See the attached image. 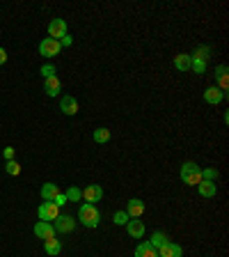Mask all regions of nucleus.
I'll use <instances>...</instances> for the list:
<instances>
[{"mask_svg": "<svg viewBox=\"0 0 229 257\" xmlns=\"http://www.w3.org/2000/svg\"><path fill=\"white\" fill-rule=\"evenodd\" d=\"M76 223H78V220H76L74 216L60 214L58 218L53 220V227H55V232H60V234H69V232L76 230Z\"/></svg>", "mask_w": 229, "mask_h": 257, "instance_id": "3", "label": "nucleus"}, {"mask_svg": "<svg viewBox=\"0 0 229 257\" xmlns=\"http://www.w3.org/2000/svg\"><path fill=\"white\" fill-rule=\"evenodd\" d=\"M3 156H5L7 161H14V147H5V152H3Z\"/></svg>", "mask_w": 229, "mask_h": 257, "instance_id": "32", "label": "nucleus"}, {"mask_svg": "<svg viewBox=\"0 0 229 257\" xmlns=\"http://www.w3.org/2000/svg\"><path fill=\"white\" fill-rule=\"evenodd\" d=\"M167 241H170V239H167L163 232H154V234H151V239H149V243L156 248V250H158V248L163 246V243H167Z\"/></svg>", "mask_w": 229, "mask_h": 257, "instance_id": "23", "label": "nucleus"}, {"mask_svg": "<svg viewBox=\"0 0 229 257\" xmlns=\"http://www.w3.org/2000/svg\"><path fill=\"white\" fill-rule=\"evenodd\" d=\"M197 193L202 195V198H215L218 186H215V182H199L197 184Z\"/></svg>", "mask_w": 229, "mask_h": 257, "instance_id": "17", "label": "nucleus"}, {"mask_svg": "<svg viewBox=\"0 0 229 257\" xmlns=\"http://www.w3.org/2000/svg\"><path fill=\"white\" fill-rule=\"evenodd\" d=\"M5 170H7V175H12V177L21 175V166H19L16 161H7V163H5Z\"/></svg>", "mask_w": 229, "mask_h": 257, "instance_id": "27", "label": "nucleus"}, {"mask_svg": "<svg viewBox=\"0 0 229 257\" xmlns=\"http://www.w3.org/2000/svg\"><path fill=\"white\" fill-rule=\"evenodd\" d=\"M64 35H67V21L64 19H51V23H48V37L60 42Z\"/></svg>", "mask_w": 229, "mask_h": 257, "instance_id": "6", "label": "nucleus"}, {"mask_svg": "<svg viewBox=\"0 0 229 257\" xmlns=\"http://www.w3.org/2000/svg\"><path fill=\"white\" fill-rule=\"evenodd\" d=\"M181 182L186 184V186H197L199 182H202V168L195 163V161H186L181 166Z\"/></svg>", "mask_w": 229, "mask_h": 257, "instance_id": "2", "label": "nucleus"}, {"mask_svg": "<svg viewBox=\"0 0 229 257\" xmlns=\"http://www.w3.org/2000/svg\"><path fill=\"white\" fill-rule=\"evenodd\" d=\"M181 255H183V248L179 243H172V241H167V243H163L158 248V257H181Z\"/></svg>", "mask_w": 229, "mask_h": 257, "instance_id": "11", "label": "nucleus"}, {"mask_svg": "<svg viewBox=\"0 0 229 257\" xmlns=\"http://www.w3.org/2000/svg\"><path fill=\"white\" fill-rule=\"evenodd\" d=\"M126 214H128V218H142V214H144V202L140 198H131L126 202Z\"/></svg>", "mask_w": 229, "mask_h": 257, "instance_id": "10", "label": "nucleus"}, {"mask_svg": "<svg viewBox=\"0 0 229 257\" xmlns=\"http://www.w3.org/2000/svg\"><path fill=\"white\" fill-rule=\"evenodd\" d=\"M55 74H58V71H55L53 64H44V67H42V76H44V78H51V76H55Z\"/></svg>", "mask_w": 229, "mask_h": 257, "instance_id": "30", "label": "nucleus"}, {"mask_svg": "<svg viewBox=\"0 0 229 257\" xmlns=\"http://www.w3.org/2000/svg\"><path fill=\"white\" fill-rule=\"evenodd\" d=\"M110 138H112L110 128H106V126H101V128H94V140H96V143H99V145H106Z\"/></svg>", "mask_w": 229, "mask_h": 257, "instance_id": "21", "label": "nucleus"}, {"mask_svg": "<svg viewBox=\"0 0 229 257\" xmlns=\"http://www.w3.org/2000/svg\"><path fill=\"white\" fill-rule=\"evenodd\" d=\"M126 232L133 236V239H142L144 236V223L142 220H138V218H131L126 223Z\"/></svg>", "mask_w": 229, "mask_h": 257, "instance_id": "14", "label": "nucleus"}, {"mask_svg": "<svg viewBox=\"0 0 229 257\" xmlns=\"http://www.w3.org/2000/svg\"><path fill=\"white\" fill-rule=\"evenodd\" d=\"M133 257H158V250L151 246L149 241H140L135 252H133Z\"/></svg>", "mask_w": 229, "mask_h": 257, "instance_id": "15", "label": "nucleus"}, {"mask_svg": "<svg viewBox=\"0 0 229 257\" xmlns=\"http://www.w3.org/2000/svg\"><path fill=\"white\" fill-rule=\"evenodd\" d=\"M35 234L39 236V239H51V236H55V227L53 223H46V220H39L37 225H35Z\"/></svg>", "mask_w": 229, "mask_h": 257, "instance_id": "12", "label": "nucleus"}, {"mask_svg": "<svg viewBox=\"0 0 229 257\" xmlns=\"http://www.w3.org/2000/svg\"><path fill=\"white\" fill-rule=\"evenodd\" d=\"M174 67L179 71H190V53H179L174 58Z\"/></svg>", "mask_w": 229, "mask_h": 257, "instance_id": "20", "label": "nucleus"}, {"mask_svg": "<svg viewBox=\"0 0 229 257\" xmlns=\"http://www.w3.org/2000/svg\"><path fill=\"white\" fill-rule=\"evenodd\" d=\"M37 214H39V220L53 223V220L60 216V209L55 207L53 202H42V204H39V209H37Z\"/></svg>", "mask_w": 229, "mask_h": 257, "instance_id": "5", "label": "nucleus"}, {"mask_svg": "<svg viewBox=\"0 0 229 257\" xmlns=\"http://www.w3.org/2000/svg\"><path fill=\"white\" fill-rule=\"evenodd\" d=\"M103 198V188L99 186V184H90L87 188H83V200L90 204H96V202H101Z\"/></svg>", "mask_w": 229, "mask_h": 257, "instance_id": "9", "label": "nucleus"}, {"mask_svg": "<svg viewBox=\"0 0 229 257\" xmlns=\"http://www.w3.org/2000/svg\"><path fill=\"white\" fill-rule=\"evenodd\" d=\"M60 51H62V46H60L58 39L46 37V39L39 42V55H44V58H48V60L55 58V55H60Z\"/></svg>", "mask_w": 229, "mask_h": 257, "instance_id": "4", "label": "nucleus"}, {"mask_svg": "<svg viewBox=\"0 0 229 257\" xmlns=\"http://www.w3.org/2000/svg\"><path fill=\"white\" fill-rule=\"evenodd\" d=\"M224 99H227V92L218 90L215 85H211V87H206V90H204V101L211 103V106H218V103H222Z\"/></svg>", "mask_w": 229, "mask_h": 257, "instance_id": "8", "label": "nucleus"}, {"mask_svg": "<svg viewBox=\"0 0 229 257\" xmlns=\"http://www.w3.org/2000/svg\"><path fill=\"white\" fill-rule=\"evenodd\" d=\"M64 195H67V200H69V202H80V200H83V191H80L78 186L67 188V193H64Z\"/></svg>", "mask_w": 229, "mask_h": 257, "instance_id": "22", "label": "nucleus"}, {"mask_svg": "<svg viewBox=\"0 0 229 257\" xmlns=\"http://www.w3.org/2000/svg\"><path fill=\"white\" fill-rule=\"evenodd\" d=\"M215 76H218V90H222V92H227V87H229V78H227V64H220L218 69H215Z\"/></svg>", "mask_w": 229, "mask_h": 257, "instance_id": "18", "label": "nucleus"}, {"mask_svg": "<svg viewBox=\"0 0 229 257\" xmlns=\"http://www.w3.org/2000/svg\"><path fill=\"white\" fill-rule=\"evenodd\" d=\"M5 62H7V51L0 46V64H5Z\"/></svg>", "mask_w": 229, "mask_h": 257, "instance_id": "33", "label": "nucleus"}, {"mask_svg": "<svg viewBox=\"0 0 229 257\" xmlns=\"http://www.w3.org/2000/svg\"><path fill=\"white\" fill-rule=\"evenodd\" d=\"M44 92L48 96H58L62 92V83H60L58 76H51V78H44Z\"/></svg>", "mask_w": 229, "mask_h": 257, "instance_id": "13", "label": "nucleus"}, {"mask_svg": "<svg viewBox=\"0 0 229 257\" xmlns=\"http://www.w3.org/2000/svg\"><path fill=\"white\" fill-rule=\"evenodd\" d=\"M78 220L80 225H85V227H90V230H94V227H99V223H101V211L96 209V204H80L78 209Z\"/></svg>", "mask_w": 229, "mask_h": 257, "instance_id": "1", "label": "nucleus"}, {"mask_svg": "<svg viewBox=\"0 0 229 257\" xmlns=\"http://www.w3.org/2000/svg\"><path fill=\"white\" fill-rule=\"evenodd\" d=\"M58 193H60L58 184L48 182V184H44V186H42V200H44V202H51V200H53Z\"/></svg>", "mask_w": 229, "mask_h": 257, "instance_id": "19", "label": "nucleus"}, {"mask_svg": "<svg viewBox=\"0 0 229 257\" xmlns=\"http://www.w3.org/2000/svg\"><path fill=\"white\" fill-rule=\"evenodd\" d=\"M60 110H62L64 115H69V117L78 115V99L71 94H64L62 99H60Z\"/></svg>", "mask_w": 229, "mask_h": 257, "instance_id": "7", "label": "nucleus"}, {"mask_svg": "<svg viewBox=\"0 0 229 257\" xmlns=\"http://www.w3.org/2000/svg\"><path fill=\"white\" fill-rule=\"evenodd\" d=\"M215 179H218V170H215V168H204L202 182H215Z\"/></svg>", "mask_w": 229, "mask_h": 257, "instance_id": "26", "label": "nucleus"}, {"mask_svg": "<svg viewBox=\"0 0 229 257\" xmlns=\"http://www.w3.org/2000/svg\"><path fill=\"white\" fill-rule=\"evenodd\" d=\"M51 202H53V204H55V207H58V209H62V207H64V204L69 202V200H67V195H64V193H62V191H60V193H58V195H55V198H53V200H51Z\"/></svg>", "mask_w": 229, "mask_h": 257, "instance_id": "29", "label": "nucleus"}, {"mask_svg": "<svg viewBox=\"0 0 229 257\" xmlns=\"http://www.w3.org/2000/svg\"><path fill=\"white\" fill-rule=\"evenodd\" d=\"M71 44H74V37H71V35H69V32H67V35H64V37L62 39H60V46H71Z\"/></svg>", "mask_w": 229, "mask_h": 257, "instance_id": "31", "label": "nucleus"}, {"mask_svg": "<svg viewBox=\"0 0 229 257\" xmlns=\"http://www.w3.org/2000/svg\"><path fill=\"white\" fill-rule=\"evenodd\" d=\"M44 250H46V255H51V257L60 255V252H62V241L55 239V236H51V239L44 241Z\"/></svg>", "mask_w": 229, "mask_h": 257, "instance_id": "16", "label": "nucleus"}, {"mask_svg": "<svg viewBox=\"0 0 229 257\" xmlns=\"http://www.w3.org/2000/svg\"><path fill=\"white\" fill-rule=\"evenodd\" d=\"M206 64L208 62L197 60V58H192V55H190V71H195V74H204V71H206Z\"/></svg>", "mask_w": 229, "mask_h": 257, "instance_id": "24", "label": "nucleus"}, {"mask_svg": "<svg viewBox=\"0 0 229 257\" xmlns=\"http://www.w3.org/2000/svg\"><path fill=\"white\" fill-rule=\"evenodd\" d=\"M128 220H131V218H128L126 211H115V216H112V223H115V225H126Z\"/></svg>", "mask_w": 229, "mask_h": 257, "instance_id": "28", "label": "nucleus"}, {"mask_svg": "<svg viewBox=\"0 0 229 257\" xmlns=\"http://www.w3.org/2000/svg\"><path fill=\"white\" fill-rule=\"evenodd\" d=\"M192 58H197V60H204V62H208V58H211V48L208 46H197L195 48V53H190Z\"/></svg>", "mask_w": 229, "mask_h": 257, "instance_id": "25", "label": "nucleus"}]
</instances>
